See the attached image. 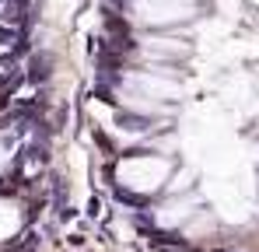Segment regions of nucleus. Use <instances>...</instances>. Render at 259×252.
<instances>
[{"mask_svg":"<svg viewBox=\"0 0 259 252\" xmlns=\"http://www.w3.org/2000/svg\"><path fill=\"white\" fill-rule=\"evenodd\" d=\"M49 67H53V56H49V53H35V56L28 60V77H32V81H46V77H49Z\"/></svg>","mask_w":259,"mask_h":252,"instance_id":"f257e3e1","label":"nucleus"},{"mask_svg":"<svg viewBox=\"0 0 259 252\" xmlns=\"http://www.w3.org/2000/svg\"><path fill=\"white\" fill-rule=\"evenodd\" d=\"M158 249H182V238L179 235H161V231H154V238H151Z\"/></svg>","mask_w":259,"mask_h":252,"instance_id":"f03ea898","label":"nucleus"},{"mask_svg":"<svg viewBox=\"0 0 259 252\" xmlns=\"http://www.w3.org/2000/svg\"><path fill=\"white\" fill-rule=\"evenodd\" d=\"M119 123L126 126V130H147L151 119H144V116H119Z\"/></svg>","mask_w":259,"mask_h":252,"instance_id":"7ed1b4c3","label":"nucleus"},{"mask_svg":"<svg viewBox=\"0 0 259 252\" xmlns=\"http://www.w3.org/2000/svg\"><path fill=\"white\" fill-rule=\"evenodd\" d=\"M116 196H119L123 203H130V207H144V200H140V196H133V193H126V189H119Z\"/></svg>","mask_w":259,"mask_h":252,"instance_id":"20e7f679","label":"nucleus"},{"mask_svg":"<svg viewBox=\"0 0 259 252\" xmlns=\"http://www.w3.org/2000/svg\"><path fill=\"white\" fill-rule=\"evenodd\" d=\"M193 252H196V249H193Z\"/></svg>","mask_w":259,"mask_h":252,"instance_id":"39448f33","label":"nucleus"}]
</instances>
